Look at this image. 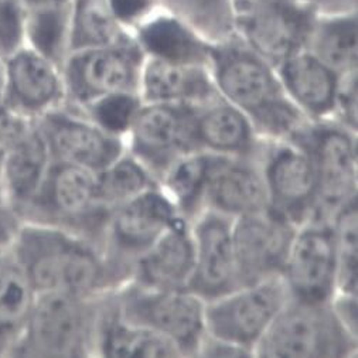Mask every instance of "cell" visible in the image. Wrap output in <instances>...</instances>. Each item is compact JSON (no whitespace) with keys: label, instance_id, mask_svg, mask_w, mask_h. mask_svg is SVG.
Returning <instances> with one entry per match:
<instances>
[{"label":"cell","instance_id":"cell-26","mask_svg":"<svg viewBox=\"0 0 358 358\" xmlns=\"http://www.w3.org/2000/svg\"><path fill=\"white\" fill-rule=\"evenodd\" d=\"M96 357H182L177 347L159 333L124 320L113 310L109 296L96 333Z\"/></svg>","mask_w":358,"mask_h":358},{"label":"cell","instance_id":"cell-24","mask_svg":"<svg viewBox=\"0 0 358 358\" xmlns=\"http://www.w3.org/2000/svg\"><path fill=\"white\" fill-rule=\"evenodd\" d=\"M52 159L37 121H30L0 170V192L20 214L38 192Z\"/></svg>","mask_w":358,"mask_h":358},{"label":"cell","instance_id":"cell-45","mask_svg":"<svg viewBox=\"0 0 358 358\" xmlns=\"http://www.w3.org/2000/svg\"><path fill=\"white\" fill-rule=\"evenodd\" d=\"M3 251H5V250H3Z\"/></svg>","mask_w":358,"mask_h":358},{"label":"cell","instance_id":"cell-33","mask_svg":"<svg viewBox=\"0 0 358 358\" xmlns=\"http://www.w3.org/2000/svg\"><path fill=\"white\" fill-rule=\"evenodd\" d=\"M159 6L214 44L235 36L231 0H159Z\"/></svg>","mask_w":358,"mask_h":358},{"label":"cell","instance_id":"cell-11","mask_svg":"<svg viewBox=\"0 0 358 358\" xmlns=\"http://www.w3.org/2000/svg\"><path fill=\"white\" fill-rule=\"evenodd\" d=\"M280 276L292 299L316 305L331 302L338 276L331 220H312L297 227Z\"/></svg>","mask_w":358,"mask_h":358},{"label":"cell","instance_id":"cell-20","mask_svg":"<svg viewBox=\"0 0 358 358\" xmlns=\"http://www.w3.org/2000/svg\"><path fill=\"white\" fill-rule=\"evenodd\" d=\"M194 272L192 224L178 217L131 266L134 283L164 290H187Z\"/></svg>","mask_w":358,"mask_h":358},{"label":"cell","instance_id":"cell-27","mask_svg":"<svg viewBox=\"0 0 358 358\" xmlns=\"http://www.w3.org/2000/svg\"><path fill=\"white\" fill-rule=\"evenodd\" d=\"M224 159V156L193 150L178 157L159 178V187L187 221L192 222L204 210L211 174Z\"/></svg>","mask_w":358,"mask_h":358},{"label":"cell","instance_id":"cell-36","mask_svg":"<svg viewBox=\"0 0 358 358\" xmlns=\"http://www.w3.org/2000/svg\"><path fill=\"white\" fill-rule=\"evenodd\" d=\"M26 19L24 0H0V54L5 59L26 45Z\"/></svg>","mask_w":358,"mask_h":358},{"label":"cell","instance_id":"cell-4","mask_svg":"<svg viewBox=\"0 0 358 358\" xmlns=\"http://www.w3.org/2000/svg\"><path fill=\"white\" fill-rule=\"evenodd\" d=\"M124 320L150 329L171 341L182 357H199L206 336V301L189 290L152 289L125 282L109 294Z\"/></svg>","mask_w":358,"mask_h":358},{"label":"cell","instance_id":"cell-17","mask_svg":"<svg viewBox=\"0 0 358 358\" xmlns=\"http://www.w3.org/2000/svg\"><path fill=\"white\" fill-rule=\"evenodd\" d=\"M312 20L285 0H266L234 15L235 34L273 67L305 48Z\"/></svg>","mask_w":358,"mask_h":358},{"label":"cell","instance_id":"cell-9","mask_svg":"<svg viewBox=\"0 0 358 358\" xmlns=\"http://www.w3.org/2000/svg\"><path fill=\"white\" fill-rule=\"evenodd\" d=\"M309 153L319 185L317 220H331L350 199L357 197V132L334 119L309 121L292 138Z\"/></svg>","mask_w":358,"mask_h":358},{"label":"cell","instance_id":"cell-41","mask_svg":"<svg viewBox=\"0 0 358 358\" xmlns=\"http://www.w3.org/2000/svg\"><path fill=\"white\" fill-rule=\"evenodd\" d=\"M264 2H266V0H231V5H232L234 15H235L238 12H243L245 9H250V8L264 3Z\"/></svg>","mask_w":358,"mask_h":358},{"label":"cell","instance_id":"cell-3","mask_svg":"<svg viewBox=\"0 0 358 358\" xmlns=\"http://www.w3.org/2000/svg\"><path fill=\"white\" fill-rule=\"evenodd\" d=\"M109 294L37 293L10 357H96L98 324Z\"/></svg>","mask_w":358,"mask_h":358},{"label":"cell","instance_id":"cell-13","mask_svg":"<svg viewBox=\"0 0 358 358\" xmlns=\"http://www.w3.org/2000/svg\"><path fill=\"white\" fill-rule=\"evenodd\" d=\"M180 217L169 196L157 186L110 211L102 238L108 257L127 269L145 254Z\"/></svg>","mask_w":358,"mask_h":358},{"label":"cell","instance_id":"cell-21","mask_svg":"<svg viewBox=\"0 0 358 358\" xmlns=\"http://www.w3.org/2000/svg\"><path fill=\"white\" fill-rule=\"evenodd\" d=\"M290 101L309 121L334 119L338 74L306 48L296 51L276 67Z\"/></svg>","mask_w":358,"mask_h":358},{"label":"cell","instance_id":"cell-22","mask_svg":"<svg viewBox=\"0 0 358 358\" xmlns=\"http://www.w3.org/2000/svg\"><path fill=\"white\" fill-rule=\"evenodd\" d=\"M204 208L232 220L269 208L266 185L258 160L225 157L211 174Z\"/></svg>","mask_w":358,"mask_h":358},{"label":"cell","instance_id":"cell-31","mask_svg":"<svg viewBox=\"0 0 358 358\" xmlns=\"http://www.w3.org/2000/svg\"><path fill=\"white\" fill-rule=\"evenodd\" d=\"M70 2L27 6L26 45L59 67L70 52Z\"/></svg>","mask_w":358,"mask_h":358},{"label":"cell","instance_id":"cell-8","mask_svg":"<svg viewBox=\"0 0 358 358\" xmlns=\"http://www.w3.org/2000/svg\"><path fill=\"white\" fill-rule=\"evenodd\" d=\"M282 276L244 285L206 302V334L251 352L289 299Z\"/></svg>","mask_w":358,"mask_h":358},{"label":"cell","instance_id":"cell-14","mask_svg":"<svg viewBox=\"0 0 358 358\" xmlns=\"http://www.w3.org/2000/svg\"><path fill=\"white\" fill-rule=\"evenodd\" d=\"M297 227L271 207L232 221L238 286L280 276Z\"/></svg>","mask_w":358,"mask_h":358},{"label":"cell","instance_id":"cell-19","mask_svg":"<svg viewBox=\"0 0 358 358\" xmlns=\"http://www.w3.org/2000/svg\"><path fill=\"white\" fill-rule=\"evenodd\" d=\"M264 138L251 119L218 96L196 110L192 148L231 159H258Z\"/></svg>","mask_w":358,"mask_h":358},{"label":"cell","instance_id":"cell-35","mask_svg":"<svg viewBox=\"0 0 358 358\" xmlns=\"http://www.w3.org/2000/svg\"><path fill=\"white\" fill-rule=\"evenodd\" d=\"M142 103L139 92H116L95 99L77 110L108 134L125 139Z\"/></svg>","mask_w":358,"mask_h":358},{"label":"cell","instance_id":"cell-5","mask_svg":"<svg viewBox=\"0 0 358 358\" xmlns=\"http://www.w3.org/2000/svg\"><path fill=\"white\" fill-rule=\"evenodd\" d=\"M354 355H357V337L344 327L331 303H305L292 297L254 350V357L266 358Z\"/></svg>","mask_w":358,"mask_h":358},{"label":"cell","instance_id":"cell-28","mask_svg":"<svg viewBox=\"0 0 358 358\" xmlns=\"http://www.w3.org/2000/svg\"><path fill=\"white\" fill-rule=\"evenodd\" d=\"M305 48L338 76L357 70V15L354 9L315 17Z\"/></svg>","mask_w":358,"mask_h":358},{"label":"cell","instance_id":"cell-6","mask_svg":"<svg viewBox=\"0 0 358 358\" xmlns=\"http://www.w3.org/2000/svg\"><path fill=\"white\" fill-rule=\"evenodd\" d=\"M20 215L24 221L67 228L102 245L109 213L98 203L94 171L52 160L38 192Z\"/></svg>","mask_w":358,"mask_h":358},{"label":"cell","instance_id":"cell-10","mask_svg":"<svg viewBox=\"0 0 358 358\" xmlns=\"http://www.w3.org/2000/svg\"><path fill=\"white\" fill-rule=\"evenodd\" d=\"M257 160L272 210L296 227L317 220L319 185L305 148L292 139H265Z\"/></svg>","mask_w":358,"mask_h":358},{"label":"cell","instance_id":"cell-43","mask_svg":"<svg viewBox=\"0 0 358 358\" xmlns=\"http://www.w3.org/2000/svg\"><path fill=\"white\" fill-rule=\"evenodd\" d=\"M3 69H5V57L0 54V90H2V80H3Z\"/></svg>","mask_w":358,"mask_h":358},{"label":"cell","instance_id":"cell-15","mask_svg":"<svg viewBox=\"0 0 358 358\" xmlns=\"http://www.w3.org/2000/svg\"><path fill=\"white\" fill-rule=\"evenodd\" d=\"M37 124L55 162L77 164L96 173L127 152L124 138L108 134L83 112L67 105L45 113L37 119Z\"/></svg>","mask_w":358,"mask_h":358},{"label":"cell","instance_id":"cell-44","mask_svg":"<svg viewBox=\"0 0 358 358\" xmlns=\"http://www.w3.org/2000/svg\"><path fill=\"white\" fill-rule=\"evenodd\" d=\"M0 196H2V192H0Z\"/></svg>","mask_w":358,"mask_h":358},{"label":"cell","instance_id":"cell-23","mask_svg":"<svg viewBox=\"0 0 358 358\" xmlns=\"http://www.w3.org/2000/svg\"><path fill=\"white\" fill-rule=\"evenodd\" d=\"M139 95L143 102L204 105L220 96L208 66L145 57Z\"/></svg>","mask_w":358,"mask_h":358},{"label":"cell","instance_id":"cell-30","mask_svg":"<svg viewBox=\"0 0 358 358\" xmlns=\"http://www.w3.org/2000/svg\"><path fill=\"white\" fill-rule=\"evenodd\" d=\"M134 33L117 22L106 0H71L70 52L129 41Z\"/></svg>","mask_w":358,"mask_h":358},{"label":"cell","instance_id":"cell-32","mask_svg":"<svg viewBox=\"0 0 358 358\" xmlns=\"http://www.w3.org/2000/svg\"><path fill=\"white\" fill-rule=\"evenodd\" d=\"M157 185L149 169L128 152L95 173L98 203L109 214Z\"/></svg>","mask_w":358,"mask_h":358},{"label":"cell","instance_id":"cell-40","mask_svg":"<svg viewBox=\"0 0 358 358\" xmlns=\"http://www.w3.org/2000/svg\"><path fill=\"white\" fill-rule=\"evenodd\" d=\"M22 222L19 211L0 196V251L10 248Z\"/></svg>","mask_w":358,"mask_h":358},{"label":"cell","instance_id":"cell-37","mask_svg":"<svg viewBox=\"0 0 358 358\" xmlns=\"http://www.w3.org/2000/svg\"><path fill=\"white\" fill-rule=\"evenodd\" d=\"M334 121L357 132V70L338 76Z\"/></svg>","mask_w":358,"mask_h":358},{"label":"cell","instance_id":"cell-18","mask_svg":"<svg viewBox=\"0 0 358 358\" xmlns=\"http://www.w3.org/2000/svg\"><path fill=\"white\" fill-rule=\"evenodd\" d=\"M232 218L204 208L190 224L194 272L187 290L208 302L238 287L232 247Z\"/></svg>","mask_w":358,"mask_h":358},{"label":"cell","instance_id":"cell-29","mask_svg":"<svg viewBox=\"0 0 358 358\" xmlns=\"http://www.w3.org/2000/svg\"><path fill=\"white\" fill-rule=\"evenodd\" d=\"M34 296L10 251H0V357H9L16 347Z\"/></svg>","mask_w":358,"mask_h":358},{"label":"cell","instance_id":"cell-39","mask_svg":"<svg viewBox=\"0 0 358 358\" xmlns=\"http://www.w3.org/2000/svg\"><path fill=\"white\" fill-rule=\"evenodd\" d=\"M31 119L22 117L0 103V170L3 162Z\"/></svg>","mask_w":358,"mask_h":358},{"label":"cell","instance_id":"cell-38","mask_svg":"<svg viewBox=\"0 0 358 358\" xmlns=\"http://www.w3.org/2000/svg\"><path fill=\"white\" fill-rule=\"evenodd\" d=\"M106 2L117 22L131 33L160 8L159 0H106Z\"/></svg>","mask_w":358,"mask_h":358},{"label":"cell","instance_id":"cell-25","mask_svg":"<svg viewBox=\"0 0 358 358\" xmlns=\"http://www.w3.org/2000/svg\"><path fill=\"white\" fill-rule=\"evenodd\" d=\"M134 37L145 55L167 62L208 66V43L192 26L164 9H157L135 30Z\"/></svg>","mask_w":358,"mask_h":358},{"label":"cell","instance_id":"cell-1","mask_svg":"<svg viewBox=\"0 0 358 358\" xmlns=\"http://www.w3.org/2000/svg\"><path fill=\"white\" fill-rule=\"evenodd\" d=\"M9 251L36 294L99 297L131 279L101 244L52 224L23 220Z\"/></svg>","mask_w":358,"mask_h":358},{"label":"cell","instance_id":"cell-16","mask_svg":"<svg viewBox=\"0 0 358 358\" xmlns=\"http://www.w3.org/2000/svg\"><path fill=\"white\" fill-rule=\"evenodd\" d=\"M0 103L31 121L64 106L66 87L62 67L23 45L5 59Z\"/></svg>","mask_w":358,"mask_h":358},{"label":"cell","instance_id":"cell-12","mask_svg":"<svg viewBox=\"0 0 358 358\" xmlns=\"http://www.w3.org/2000/svg\"><path fill=\"white\" fill-rule=\"evenodd\" d=\"M200 105L143 102L125 138L127 152L145 164L156 180L180 156L193 152L192 129Z\"/></svg>","mask_w":358,"mask_h":358},{"label":"cell","instance_id":"cell-42","mask_svg":"<svg viewBox=\"0 0 358 358\" xmlns=\"http://www.w3.org/2000/svg\"><path fill=\"white\" fill-rule=\"evenodd\" d=\"M70 0H24L27 6H36V5H50V3H67Z\"/></svg>","mask_w":358,"mask_h":358},{"label":"cell","instance_id":"cell-34","mask_svg":"<svg viewBox=\"0 0 358 358\" xmlns=\"http://www.w3.org/2000/svg\"><path fill=\"white\" fill-rule=\"evenodd\" d=\"M358 200L350 199L331 217L337 252V293L357 294L358 287Z\"/></svg>","mask_w":358,"mask_h":358},{"label":"cell","instance_id":"cell-2","mask_svg":"<svg viewBox=\"0 0 358 358\" xmlns=\"http://www.w3.org/2000/svg\"><path fill=\"white\" fill-rule=\"evenodd\" d=\"M208 69L220 96L243 110L264 139H290L309 122L276 69L236 34L210 45Z\"/></svg>","mask_w":358,"mask_h":358},{"label":"cell","instance_id":"cell-7","mask_svg":"<svg viewBox=\"0 0 358 358\" xmlns=\"http://www.w3.org/2000/svg\"><path fill=\"white\" fill-rule=\"evenodd\" d=\"M145 52L129 41L69 52L62 66L66 105L81 109L116 92H139Z\"/></svg>","mask_w":358,"mask_h":358}]
</instances>
